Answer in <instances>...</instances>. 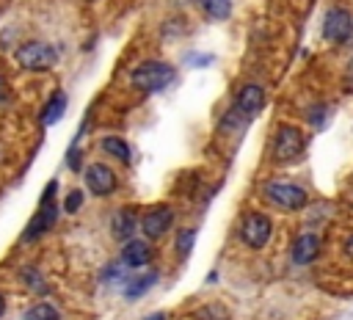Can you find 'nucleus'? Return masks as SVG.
<instances>
[{"label":"nucleus","instance_id":"f257e3e1","mask_svg":"<svg viewBox=\"0 0 353 320\" xmlns=\"http://www.w3.org/2000/svg\"><path fill=\"white\" fill-rule=\"evenodd\" d=\"M262 196L268 204L284 210V212H295V210H303L309 204V193L306 188L295 185V182H287V179H270L262 185Z\"/></svg>","mask_w":353,"mask_h":320},{"label":"nucleus","instance_id":"f03ea898","mask_svg":"<svg viewBox=\"0 0 353 320\" xmlns=\"http://www.w3.org/2000/svg\"><path fill=\"white\" fill-rule=\"evenodd\" d=\"M132 86L143 94H154V91H163L171 80H174V66L171 63H163V61H143L132 69L130 74Z\"/></svg>","mask_w":353,"mask_h":320},{"label":"nucleus","instance_id":"7ed1b4c3","mask_svg":"<svg viewBox=\"0 0 353 320\" xmlns=\"http://www.w3.org/2000/svg\"><path fill=\"white\" fill-rule=\"evenodd\" d=\"M55 193H58V182L52 179V182L44 188V193H41V201H39L36 215L30 218L28 229L22 232V240H36V237H41L50 226H55V218H58V201H55Z\"/></svg>","mask_w":353,"mask_h":320},{"label":"nucleus","instance_id":"20e7f679","mask_svg":"<svg viewBox=\"0 0 353 320\" xmlns=\"http://www.w3.org/2000/svg\"><path fill=\"white\" fill-rule=\"evenodd\" d=\"M306 149V135L292 124H279L273 132V160L295 163Z\"/></svg>","mask_w":353,"mask_h":320},{"label":"nucleus","instance_id":"39448f33","mask_svg":"<svg viewBox=\"0 0 353 320\" xmlns=\"http://www.w3.org/2000/svg\"><path fill=\"white\" fill-rule=\"evenodd\" d=\"M14 58H17V63H19L25 72H47V69L55 66L58 52H55V47L47 44V41H28V44H22V47L14 52Z\"/></svg>","mask_w":353,"mask_h":320},{"label":"nucleus","instance_id":"423d86ee","mask_svg":"<svg viewBox=\"0 0 353 320\" xmlns=\"http://www.w3.org/2000/svg\"><path fill=\"white\" fill-rule=\"evenodd\" d=\"M270 218L262 215V212H248L240 223V240L248 246V248H265V243L270 240Z\"/></svg>","mask_w":353,"mask_h":320},{"label":"nucleus","instance_id":"0eeeda50","mask_svg":"<svg viewBox=\"0 0 353 320\" xmlns=\"http://www.w3.org/2000/svg\"><path fill=\"white\" fill-rule=\"evenodd\" d=\"M323 36L334 44H345L353 36V17L347 8H328L323 17Z\"/></svg>","mask_w":353,"mask_h":320},{"label":"nucleus","instance_id":"6e6552de","mask_svg":"<svg viewBox=\"0 0 353 320\" xmlns=\"http://www.w3.org/2000/svg\"><path fill=\"white\" fill-rule=\"evenodd\" d=\"M83 182L94 196H110L119 188V177L108 163H91L83 174Z\"/></svg>","mask_w":353,"mask_h":320},{"label":"nucleus","instance_id":"1a4fd4ad","mask_svg":"<svg viewBox=\"0 0 353 320\" xmlns=\"http://www.w3.org/2000/svg\"><path fill=\"white\" fill-rule=\"evenodd\" d=\"M171 223H174V210L168 204H157V207H152V210H146L141 215V226L138 229L143 232L146 240H160L171 229Z\"/></svg>","mask_w":353,"mask_h":320},{"label":"nucleus","instance_id":"9d476101","mask_svg":"<svg viewBox=\"0 0 353 320\" xmlns=\"http://www.w3.org/2000/svg\"><path fill=\"white\" fill-rule=\"evenodd\" d=\"M262 105H265V91H262L259 86L248 83V86H243V88L237 91V99H234V116H240L243 124H245V121H251V119L262 110Z\"/></svg>","mask_w":353,"mask_h":320},{"label":"nucleus","instance_id":"9b49d317","mask_svg":"<svg viewBox=\"0 0 353 320\" xmlns=\"http://www.w3.org/2000/svg\"><path fill=\"white\" fill-rule=\"evenodd\" d=\"M317 254H320V237L314 232H303V234L295 237V243H292V262L309 265V262L317 259Z\"/></svg>","mask_w":353,"mask_h":320},{"label":"nucleus","instance_id":"f8f14e48","mask_svg":"<svg viewBox=\"0 0 353 320\" xmlns=\"http://www.w3.org/2000/svg\"><path fill=\"white\" fill-rule=\"evenodd\" d=\"M149 259H152V246L146 243V240H127L124 243V248H121V262L127 265V268H143V265H149Z\"/></svg>","mask_w":353,"mask_h":320},{"label":"nucleus","instance_id":"ddd939ff","mask_svg":"<svg viewBox=\"0 0 353 320\" xmlns=\"http://www.w3.org/2000/svg\"><path fill=\"white\" fill-rule=\"evenodd\" d=\"M110 226H113V237H119V240H132V232L141 226V218H135V212H132L130 207H124V210H116V212H113Z\"/></svg>","mask_w":353,"mask_h":320},{"label":"nucleus","instance_id":"4468645a","mask_svg":"<svg viewBox=\"0 0 353 320\" xmlns=\"http://www.w3.org/2000/svg\"><path fill=\"white\" fill-rule=\"evenodd\" d=\"M102 152L110 154V157H116V160H121V163H130V160H132L130 143H127L124 138H119V135H105V138H102Z\"/></svg>","mask_w":353,"mask_h":320},{"label":"nucleus","instance_id":"2eb2a0df","mask_svg":"<svg viewBox=\"0 0 353 320\" xmlns=\"http://www.w3.org/2000/svg\"><path fill=\"white\" fill-rule=\"evenodd\" d=\"M63 110H66V94H63V91H58L55 97H50L47 108L41 110V121L50 127V124H55V121L63 116Z\"/></svg>","mask_w":353,"mask_h":320},{"label":"nucleus","instance_id":"dca6fc26","mask_svg":"<svg viewBox=\"0 0 353 320\" xmlns=\"http://www.w3.org/2000/svg\"><path fill=\"white\" fill-rule=\"evenodd\" d=\"M154 281H157V273H154V270H146V273L135 276V279L127 284V290H124V292H127V298H130V301H135V298H138V295H143Z\"/></svg>","mask_w":353,"mask_h":320},{"label":"nucleus","instance_id":"f3484780","mask_svg":"<svg viewBox=\"0 0 353 320\" xmlns=\"http://www.w3.org/2000/svg\"><path fill=\"white\" fill-rule=\"evenodd\" d=\"M196 3L210 19H226L232 14V0H196Z\"/></svg>","mask_w":353,"mask_h":320},{"label":"nucleus","instance_id":"a211bd4d","mask_svg":"<svg viewBox=\"0 0 353 320\" xmlns=\"http://www.w3.org/2000/svg\"><path fill=\"white\" fill-rule=\"evenodd\" d=\"M25 320H61V314H58V309L52 303H36V306L28 309Z\"/></svg>","mask_w":353,"mask_h":320},{"label":"nucleus","instance_id":"6ab92c4d","mask_svg":"<svg viewBox=\"0 0 353 320\" xmlns=\"http://www.w3.org/2000/svg\"><path fill=\"white\" fill-rule=\"evenodd\" d=\"M196 320H229V314L221 303H207V306L196 309Z\"/></svg>","mask_w":353,"mask_h":320},{"label":"nucleus","instance_id":"aec40b11","mask_svg":"<svg viewBox=\"0 0 353 320\" xmlns=\"http://www.w3.org/2000/svg\"><path fill=\"white\" fill-rule=\"evenodd\" d=\"M80 207H83V190L72 188V190L66 193V199H63V210H66V212H77Z\"/></svg>","mask_w":353,"mask_h":320},{"label":"nucleus","instance_id":"412c9836","mask_svg":"<svg viewBox=\"0 0 353 320\" xmlns=\"http://www.w3.org/2000/svg\"><path fill=\"white\" fill-rule=\"evenodd\" d=\"M193 237H196V229H190V232H179V237H176V248H179V254H182V257L190 251Z\"/></svg>","mask_w":353,"mask_h":320},{"label":"nucleus","instance_id":"4be33fe9","mask_svg":"<svg viewBox=\"0 0 353 320\" xmlns=\"http://www.w3.org/2000/svg\"><path fill=\"white\" fill-rule=\"evenodd\" d=\"M8 94H11V91H8V80L0 74V102H6V99H8Z\"/></svg>","mask_w":353,"mask_h":320},{"label":"nucleus","instance_id":"5701e85b","mask_svg":"<svg viewBox=\"0 0 353 320\" xmlns=\"http://www.w3.org/2000/svg\"><path fill=\"white\" fill-rule=\"evenodd\" d=\"M345 254H347V257L353 259V234H350V237L345 240Z\"/></svg>","mask_w":353,"mask_h":320},{"label":"nucleus","instance_id":"b1692460","mask_svg":"<svg viewBox=\"0 0 353 320\" xmlns=\"http://www.w3.org/2000/svg\"><path fill=\"white\" fill-rule=\"evenodd\" d=\"M3 314H6V295L0 292V317H3Z\"/></svg>","mask_w":353,"mask_h":320},{"label":"nucleus","instance_id":"393cba45","mask_svg":"<svg viewBox=\"0 0 353 320\" xmlns=\"http://www.w3.org/2000/svg\"><path fill=\"white\" fill-rule=\"evenodd\" d=\"M146 320H165V314H149Z\"/></svg>","mask_w":353,"mask_h":320},{"label":"nucleus","instance_id":"a878e982","mask_svg":"<svg viewBox=\"0 0 353 320\" xmlns=\"http://www.w3.org/2000/svg\"><path fill=\"white\" fill-rule=\"evenodd\" d=\"M347 74H350V77H353V61H350V63H347Z\"/></svg>","mask_w":353,"mask_h":320}]
</instances>
